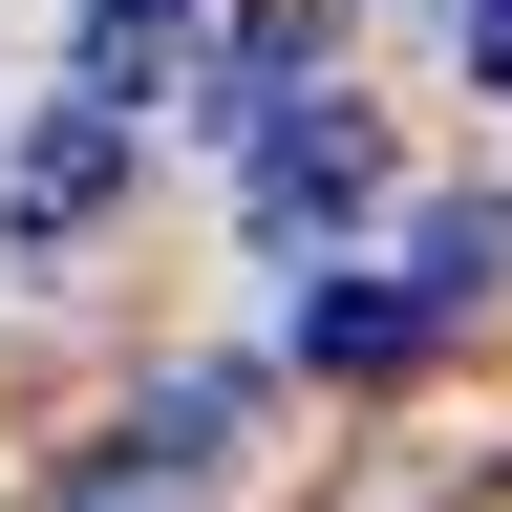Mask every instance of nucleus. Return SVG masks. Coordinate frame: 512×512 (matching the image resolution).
<instances>
[{
  "label": "nucleus",
  "instance_id": "423d86ee",
  "mask_svg": "<svg viewBox=\"0 0 512 512\" xmlns=\"http://www.w3.org/2000/svg\"><path fill=\"white\" fill-rule=\"evenodd\" d=\"M150 64H171V0H86V86L128 107V86H150Z\"/></svg>",
  "mask_w": 512,
  "mask_h": 512
},
{
  "label": "nucleus",
  "instance_id": "20e7f679",
  "mask_svg": "<svg viewBox=\"0 0 512 512\" xmlns=\"http://www.w3.org/2000/svg\"><path fill=\"white\" fill-rule=\"evenodd\" d=\"M491 278H512V192H448V214H427V256H406V299H427V320H470Z\"/></svg>",
  "mask_w": 512,
  "mask_h": 512
},
{
  "label": "nucleus",
  "instance_id": "0eeeda50",
  "mask_svg": "<svg viewBox=\"0 0 512 512\" xmlns=\"http://www.w3.org/2000/svg\"><path fill=\"white\" fill-rule=\"evenodd\" d=\"M470 86H491V107H512V0H470Z\"/></svg>",
  "mask_w": 512,
  "mask_h": 512
},
{
  "label": "nucleus",
  "instance_id": "f257e3e1",
  "mask_svg": "<svg viewBox=\"0 0 512 512\" xmlns=\"http://www.w3.org/2000/svg\"><path fill=\"white\" fill-rule=\"evenodd\" d=\"M128 150H150V107H107V86H64V107L22 128V150H0V256H64V235H86L107 192H128Z\"/></svg>",
  "mask_w": 512,
  "mask_h": 512
},
{
  "label": "nucleus",
  "instance_id": "f03ea898",
  "mask_svg": "<svg viewBox=\"0 0 512 512\" xmlns=\"http://www.w3.org/2000/svg\"><path fill=\"white\" fill-rule=\"evenodd\" d=\"M384 192V128L363 107H256V235H342Z\"/></svg>",
  "mask_w": 512,
  "mask_h": 512
},
{
  "label": "nucleus",
  "instance_id": "39448f33",
  "mask_svg": "<svg viewBox=\"0 0 512 512\" xmlns=\"http://www.w3.org/2000/svg\"><path fill=\"white\" fill-rule=\"evenodd\" d=\"M299 43H320V0H235V64H214V107H299Z\"/></svg>",
  "mask_w": 512,
  "mask_h": 512
},
{
  "label": "nucleus",
  "instance_id": "7ed1b4c3",
  "mask_svg": "<svg viewBox=\"0 0 512 512\" xmlns=\"http://www.w3.org/2000/svg\"><path fill=\"white\" fill-rule=\"evenodd\" d=\"M299 363H342V384L427 363V299H406V278H299Z\"/></svg>",
  "mask_w": 512,
  "mask_h": 512
}]
</instances>
